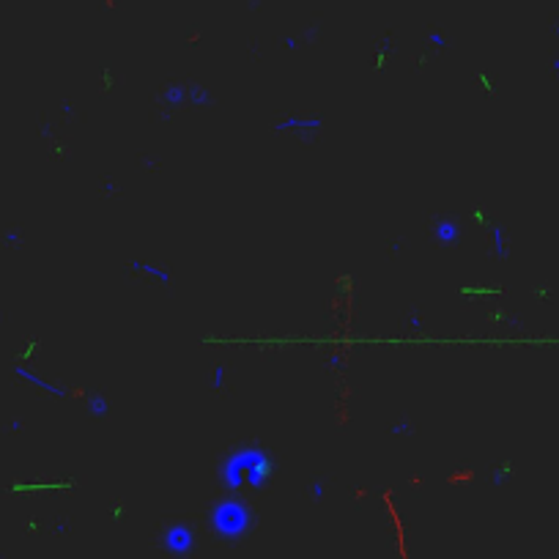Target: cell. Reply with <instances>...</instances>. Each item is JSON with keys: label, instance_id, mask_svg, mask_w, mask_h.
<instances>
[{"label": "cell", "instance_id": "6da1fadb", "mask_svg": "<svg viewBox=\"0 0 559 559\" xmlns=\"http://www.w3.org/2000/svg\"><path fill=\"white\" fill-rule=\"evenodd\" d=\"M208 524H211V529L217 532L219 537H225V540H239V537H244L250 532V526H253V512H250V507L244 505L242 499L228 496V499H222L217 507H211Z\"/></svg>", "mask_w": 559, "mask_h": 559}, {"label": "cell", "instance_id": "7a4b0ae2", "mask_svg": "<svg viewBox=\"0 0 559 559\" xmlns=\"http://www.w3.org/2000/svg\"><path fill=\"white\" fill-rule=\"evenodd\" d=\"M162 548L173 557H187L195 548V532L187 524H170L162 532Z\"/></svg>", "mask_w": 559, "mask_h": 559}, {"label": "cell", "instance_id": "3957f363", "mask_svg": "<svg viewBox=\"0 0 559 559\" xmlns=\"http://www.w3.org/2000/svg\"><path fill=\"white\" fill-rule=\"evenodd\" d=\"M321 118H285L283 124H277V132H285V129H296V135L305 137V140H312L318 129H321Z\"/></svg>", "mask_w": 559, "mask_h": 559}, {"label": "cell", "instance_id": "277c9868", "mask_svg": "<svg viewBox=\"0 0 559 559\" xmlns=\"http://www.w3.org/2000/svg\"><path fill=\"white\" fill-rule=\"evenodd\" d=\"M433 236H436V242H442V244H458L460 225L453 217H444L433 225Z\"/></svg>", "mask_w": 559, "mask_h": 559}, {"label": "cell", "instance_id": "5b68a950", "mask_svg": "<svg viewBox=\"0 0 559 559\" xmlns=\"http://www.w3.org/2000/svg\"><path fill=\"white\" fill-rule=\"evenodd\" d=\"M162 104L165 107H181L187 104V85H170L162 94Z\"/></svg>", "mask_w": 559, "mask_h": 559}, {"label": "cell", "instance_id": "8992f818", "mask_svg": "<svg viewBox=\"0 0 559 559\" xmlns=\"http://www.w3.org/2000/svg\"><path fill=\"white\" fill-rule=\"evenodd\" d=\"M192 102V104H201V107H208L214 104V96L208 94L206 88H201V85H187V104Z\"/></svg>", "mask_w": 559, "mask_h": 559}, {"label": "cell", "instance_id": "52a82bcc", "mask_svg": "<svg viewBox=\"0 0 559 559\" xmlns=\"http://www.w3.org/2000/svg\"><path fill=\"white\" fill-rule=\"evenodd\" d=\"M17 376H22V378H28L30 384H36V387H42V389H47V392H52V395H63V387H55V384H50V381H44V378H39V376H33V373H28L25 367H17Z\"/></svg>", "mask_w": 559, "mask_h": 559}, {"label": "cell", "instance_id": "ba28073f", "mask_svg": "<svg viewBox=\"0 0 559 559\" xmlns=\"http://www.w3.org/2000/svg\"><path fill=\"white\" fill-rule=\"evenodd\" d=\"M88 411L94 414V417H104L107 411H110V403L104 401V395H99V392H94L88 398Z\"/></svg>", "mask_w": 559, "mask_h": 559}, {"label": "cell", "instance_id": "9c48e42d", "mask_svg": "<svg viewBox=\"0 0 559 559\" xmlns=\"http://www.w3.org/2000/svg\"><path fill=\"white\" fill-rule=\"evenodd\" d=\"M132 269H135V271H146V274L156 277L159 283H165V285L170 283V274H167V271H162V269H156V266H151V263H140V260H135V263H132Z\"/></svg>", "mask_w": 559, "mask_h": 559}, {"label": "cell", "instance_id": "30bf717a", "mask_svg": "<svg viewBox=\"0 0 559 559\" xmlns=\"http://www.w3.org/2000/svg\"><path fill=\"white\" fill-rule=\"evenodd\" d=\"M494 250H496V255H499V258H505V255H507V250H505V236H502V228H499V225L494 228Z\"/></svg>", "mask_w": 559, "mask_h": 559}, {"label": "cell", "instance_id": "8fae6325", "mask_svg": "<svg viewBox=\"0 0 559 559\" xmlns=\"http://www.w3.org/2000/svg\"><path fill=\"white\" fill-rule=\"evenodd\" d=\"M392 433H398V436H408V433H414V425L408 422V419H403V422L392 425Z\"/></svg>", "mask_w": 559, "mask_h": 559}, {"label": "cell", "instance_id": "7c38bea8", "mask_svg": "<svg viewBox=\"0 0 559 559\" xmlns=\"http://www.w3.org/2000/svg\"><path fill=\"white\" fill-rule=\"evenodd\" d=\"M321 496H324V483L315 480V483H312V499H321Z\"/></svg>", "mask_w": 559, "mask_h": 559}, {"label": "cell", "instance_id": "4fadbf2b", "mask_svg": "<svg viewBox=\"0 0 559 559\" xmlns=\"http://www.w3.org/2000/svg\"><path fill=\"white\" fill-rule=\"evenodd\" d=\"M222 381H225V370L217 367V370H214V387H222Z\"/></svg>", "mask_w": 559, "mask_h": 559}, {"label": "cell", "instance_id": "5bb4252c", "mask_svg": "<svg viewBox=\"0 0 559 559\" xmlns=\"http://www.w3.org/2000/svg\"><path fill=\"white\" fill-rule=\"evenodd\" d=\"M6 242H19V233H17V230H11V233L6 236Z\"/></svg>", "mask_w": 559, "mask_h": 559}, {"label": "cell", "instance_id": "9a60e30c", "mask_svg": "<svg viewBox=\"0 0 559 559\" xmlns=\"http://www.w3.org/2000/svg\"><path fill=\"white\" fill-rule=\"evenodd\" d=\"M8 428H11V430H22V422H19V419H14V422L8 425Z\"/></svg>", "mask_w": 559, "mask_h": 559}]
</instances>
